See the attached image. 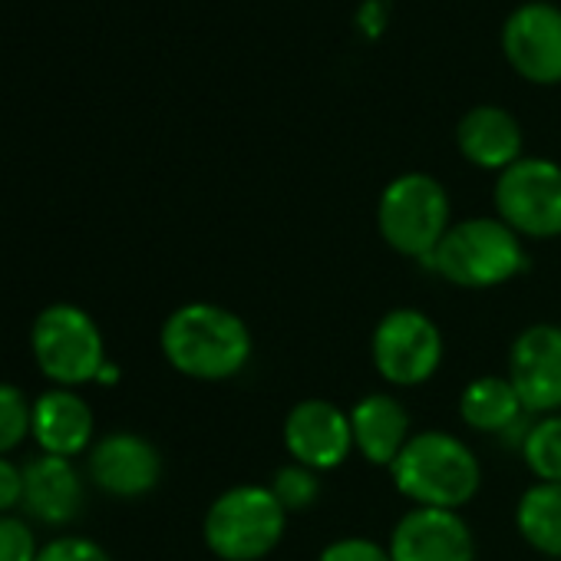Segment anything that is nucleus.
Segmentation results:
<instances>
[{"mask_svg":"<svg viewBox=\"0 0 561 561\" xmlns=\"http://www.w3.org/2000/svg\"><path fill=\"white\" fill-rule=\"evenodd\" d=\"M165 360L192 380H228L251 357V334L238 314L218 305H185L162 324Z\"/></svg>","mask_w":561,"mask_h":561,"instance_id":"1","label":"nucleus"},{"mask_svg":"<svg viewBox=\"0 0 561 561\" xmlns=\"http://www.w3.org/2000/svg\"><path fill=\"white\" fill-rule=\"evenodd\" d=\"M390 476L397 492L407 495L410 502L423 508H449V512L466 505L482 485V469L476 453L459 436L443 430H426L410 436V443L393 459Z\"/></svg>","mask_w":561,"mask_h":561,"instance_id":"2","label":"nucleus"},{"mask_svg":"<svg viewBox=\"0 0 561 561\" xmlns=\"http://www.w3.org/2000/svg\"><path fill=\"white\" fill-rule=\"evenodd\" d=\"M430 264L449 285L495 288L525 271L528 254L522 238L502 218H466L446 231Z\"/></svg>","mask_w":561,"mask_h":561,"instance_id":"3","label":"nucleus"},{"mask_svg":"<svg viewBox=\"0 0 561 561\" xmlns=\"http://www.w3.org/2000/svg\"><path fill=\"white\" fill-rule=\"evenodd\" d=\"M288 512L267 485H234L205 512V545L221 561H261L285 535Z\"/></svg>","mask_w":561,"mask_h":561,"instance_id":"4","label":"nucleus"},{"mask_svg":"<svg viewBox=\"0 0 561 561\" xmlns=\"http://www.w3.org/2000/svg\"><path fill=\"white\" fill-rule=\"evenodd\" d=\"M377 228L393 251L430 261L453 228L446 188L426 172L393 179L377 202Z\"/></svg>","mask_w":561,"mask_h":561,"instance_id":"5","label":"nucleus"},{"mask_svg":"<svg viewBox=\"0 0 561 561\" xmlns=\"http://www.w3.org/2000/svg\"><path fill=\"white\" fill-rule=\"evenodd\" d=\"M37 367L60 387H80L100 377L106 367L103 357V334L96 321L73 308V305H54L47 308L31 334Z\"/></svg>","mask_w":561,"mask_h":561,"instance_id":"6","label":"nucleus"},{"mask_svg":"<svg viewBox=\"0 0 561 561\" xmlns=\"http://www.w3.org/2000/svg\"><path fill=\"white\" fill-rule=\"evenodd\" d=\"M495 211L518 238H558L561 165L551 159H518L499 172Z\"/></svg>","mask_w":561,"mask_h":561,"instance_id":"7","label":"nucleus"},{"mask_svg":"<svg viewBox=\"0 0 561 561\" xmlns=\"http://www.w3.org/2000/svg\"><path fill=\"white\" fill-rule=\"evenodd\" d=\"M377 374L393 387H420L443 364V334L416 308L383 314L370 341Z\"/></svg>","mask_w":561,"mask_h":561,"instance_id":"8","label":"nucleus"},{"mask_svg":"<svg viewBox=\"0 0 561 561\" xmlns=\"http://www.w3.org/2000/svg\"><path fill=\"white\" fill-rule=\"evenodd\" d=\"M502 50L512 70L528 83H561V8L531 0L512 11L502 27Z\"/></svg>","mask_w":561,"mask_h":561,"instance_id":"9","label":"nucleus"},{"mask_svg":"<svg viewBox=\"0 0 561 561\" xmlns=\"http://www.w3.org/2000/svg\"><path fill=\"white\" fill-rule=\"evenodd\" d=\"M508 383L531 413L561 410V328L531 324L508 351Z\"/></svg>","mask_w":561,"mask_h":561,"instance_id":"10","label":"nucleus"},{"mask_svg":"<svg viewBox=\"0 0 561 561\" xmlns=\"http://www.w3.org/2000/svg\"><path fill=\"white\" fill-rule=\"evenodd\" d=\"M285 446L295 462L314 472L337 469L354 449L351 413L331 400H301L285 420Z\"/></svg>","mask_w":561,"mask_h":561,"instance_id":"11","label":"nucleus"},{"mask_svg":"<svg viewBox=\"0 0 561 561\" xmlns=\"http://www.w3.org/2000/svg\"><path fill=\"white\" fill-rule=\"evenodd\" d=\"M393 561H476V538L459 512L410 508L390 535Z\"/></svg>","mask_w":561,"mask_h":561,"instance_id":"12","label":"nucleus"},{"mask_svg":"<svg viewBox=\"0 0 561 561\" xmlns=\"http://www.w3.org/2000/svg\"><path fill=\"white\" fill-rule=\"evenodd\" d=\"M90 476L103 492L116 499H136L156 489L162 476V456L136 433H110L90 449Z\"/></svg>","mask_w":561,"mask_h":561,"instance_id":"13","label":"nucleus"},{"mask_svg":"<svg viewBox=\"0 0 561 561\" xmlns=\"http://www.w3.org/2000/svg\"><path fill=\"white\" fill-rule=\"evenodd\" d=\"M456 146L472 165L505 172L522 159V129L508 110L476 106L459 119Z\"/></svg>","mask_w":561,"mask_h":561,"instance_id":"14","label":"nucleus"},{"mask_svg":"<svg viewBox=\"0 0 561 561\" xmlns=\"http://www.w3.org/2000/svg\"><path fill=\"white\" fill-rule=\"evenodd\" d=\"M354 449L374 466H393L400 449L410 443V413L390 393H367L351 410Z\"/></svg>","mask_w":561,"mask_h":561,"instance_id":"15","label":"nucleus"},{"mask_svg":"<svg viewBox=\"0 0 561 561\" xmlns=\"http://www.w3.org/2000/svg\"><path fill=\"white\" fill-rule=\"evenodd\" d=\"M24 502L34 518L47 525H67L83 508V479L60 456H37L24 469Z\"/></svg>","mask_w":561,"mask_h":561,"instance_id":"16","label":"nucleus"},{"mask_svg":"<svg viewBox=\"0 0 561 561\" xmlns=\"http://www.w3.org/2000/svg\"><path fill=\"white\" fill-rule=\"evenodd\" d=\"M31 433L47 456L70 459L93 443V410L70 390H50L34 403Z\"/></svg>","mask_w":561,"mask_h":561,"instance_id":"17","label":"nucleus"},{"mask_svg":"<svg viewBox=\"0 0 561 561\" xmlns=\"http://www.w3.org/2000/svg\"><path fill=\"white\" fill-rule=\"evenodd\" d=\"M522 400L508 377H476L459 397V416L476 433H502L522 416Z\"/></svg>","mask_w":561,"mask_h":561,"instance_id":"18","label":"nucleus"},{"mask_svg":"<svg viewBox=\"0 0 561 561\" xmlns=\"http://www.w3.org/2000/svg\"><path fill=\"white\" fill-rule=\"evenodd\" d=\"M515 525L535 551L561 558V482H535L525 489L515 508Z\"/></svg>","mask_w":561,"mask_h":561,"instance_id":"19","label":"nucleus"},{"mask_svg":"<svg viewBox=\"0 0 561 561\" xmlns=\"http://www.w3.org/2000/svg\"><path fill=\"white\" fill-rule=\"evenodd\" d=\"M525 462L541 482H561V416H545L525 436Z\"/></svg>","mask_w":561,"mask_h":561,"instance_id":"20","label":"nucleus"},{"mask_svg":"<svg viewBox=\"0 0 561 561\" xmlns=\"http://www.w3.org/2000/svg\"><path fill=\"white\" fill-rule=\"evenodd\" d=\"M274 492V499L285 505V512H305L318 502L321 495V479L314 469L301 466V462H291V466H280L267 485Z\"/></svg>","mask_w":561,"mask_h":561,"instance_id":"21","label":"nucleus"},{"mask_svg":"<svg viewBox=\"0 0 561 561\" xmlns=\"http://www.w3.org/2000/svg\"><path fill=\"white\" fill-rule=\"evenodd\" d=\"M34 407H27L24 393L11 383H0V456L11 453L31 433Z\"/></svg>","mask_w":561,"mask_h":561,"instance_id":"22","label":"nucleus"},{"mask_svg":"<svg viewBox=\"0 0 561 561\" xmlns=\"http://www.w3.org/2000/svg\"><path fill=\"white\" fill-rule=\"evenodd\" d=\"M41 548L34 531L11 515H0V561H37Z\"/></svg>","mask_w":561,"mask_h":561,"instance_id":"23","label":"nucleus"},{"mask_svg":"<svg viewBox=\"0 0 561 561\" xmlns=\"http://www.w3.org/2000/svg\"><path fill=\"white\" fill-rule=\"evenodd\" d=\"M37 561H113V558L96 541L67 535V538H57V541L44 545Z\"/></svg>","mask_w":561,"mask_h":561,"instance_id":"24","label":"nucleus"},{"mask_svg":"<svg viewBox=\"0 0 561 561\" xmlns=\"http://www.w3.org/2000/svg\"><path fill=\"white\" fill-rule=\"evenodd\" d=\"M318 561H393V558H390V548L370 538H337L321 551Z\"/></svg>","mask_w":561,"mask_h":561,"instance_id":"25","label":"nucleus"},{"mask_svg":"<svg viewBox=\"0 0 561 561\" xmlns=\"http://www.w3.org/2000/svg\"><path fill=\"white\" fill-rule=\"evenodd\" d=\"M24 499V472L0 456V515H8Z\"/></svg>","mask_w":561,"mask_h":561,"instance_id":"26","label":"nucleus"}]
</instances>
